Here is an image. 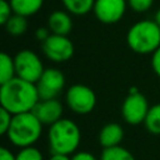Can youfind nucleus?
Masks as SVG:
<instances>
[{"instance_id":"1","label":"nucleus","mask_w":160,"mask_h":160,"mask_svg":"<svg viewBox=\"0 0 160 160\" xmlns=\"http://www.w3.org/2000/svg\"><path fill=\"white\" fill-rule=\"evenodd\" d=\"M40 100L35 82L26 81L18 76L0 84V104L1 108L12 115L31 111Z\"/></svg>"},{"instance_id":"2","label":"nucleus","mask_w":160,"mask_h":160,"mask_svg":"<svg viewBox=\"0 0 160 160\" xmlns=\"http://www.w3.org/2000/svg\"><path fill=\"white\" fill-rule=\"evenodd\" d=\"M81 132L75 121L61 118L49 126L48 142L51 154L72 155L80 145Z\"/></svg>"},{"instance_id":"3","label":"nucleus","mask_w":160,"mask_h":160,"mask_svg":"<svg viewBox=\"0 0 160 160\" xmlns=\"http://www.w3.org/2000/svg\"><path fill=\"white\" fill-rule=\"evenodd\" d=\"M42 124L32 111L12 115L10 128L8 130L9 141L16 148H26L34 145L41 136Z\"/></svg>"},{"instance_id":"4","label":"nucleus","mask_w":160,"mask_h":160,"mask_svg":"<svg viewBox=\"0 0 160 160\" xmlns=\"http://www.w3.org/2000/svg\"><path fill=\"white\" fill-rule=\"evenodd\" d=\"M126 44L136 54H152L160 46V26L155 20L136 21L128 30Z\"/></svg>"},{"instance_id":"5","label":"nucleus","mask_w":160,"mask_h":160,"mask_svg":"<svg viewBox=\"0 0 160 160\" xmlns=\"http://www.w3.org/2000/svg\"><path fill=\"white\" fill-rule=\"evenodd\" d=\"M14 62L16 76L35 84L45 70L39 55L29 49L18 51L14 56Z\"/></svg>"},{"instance_id":"6","label":"nucleus","mask_w":160,"mask_h":160,"mask_svg":"<svg viewBox=\"0 0 160 160\" xmlns=\"http://www.w3.org/2000/svg\"><path fill=\"white\" fill-rule=\"evenodd\" d=\"M65 102L72 112L86 115L94 110L96 105V95L89 86L84 84H74L66 90Z\"/></svg>"},{"instance_id":"7","label":"nucleus","mask_w":160,"mask_h":160,"mask_svg":"<svg viewBox=\"0 0 160 160\" xmlns=\"http://www.w3.org/2000/svg\"><path fill=\"white\" fill-rule=\"evenodd\" d=\"M41 50L44 55L54 62L68 61L75 51L74 44L68 36L55 34H50V36L41 42Z\"/></svg>"},{"instance_id":"8","label":"nucleus","mask_w":160,"mask_h":160,"mask_svg":"<svg viewBox=\"0 0 160 160\" xmlns=\"http://www.w3.org/2000/svg\"><path fill=\"white\" fill-rule=\"evenodd\" d=\"M150 106L146 98L140 92L128 94L121 105V115L129 125H139L144 122Z\"/></svg>"},{"instance_id":"9","label":"nucleus","mask_w":160,"mask_h":160,"mask_svg":"<svg viewBox=\"0 0 160 160\" xmlns=\"http://www.w3.org/2000/svg\"><path fill=\"white\" fill-rule=\"evenodd\" d=\"M65 76L62 71L55 68L45 69L40 79L36 81V88L40 99H56L65 88Z\"/></svg>"},{"instance_id":"10","label":"nucleus","mask_w":160,"mask_h":160,"mask_svg":"<svg viewBox=\"0 0 160 160\" xmlns=\"http://www.w3.org/2000/svg\"><path fill=\"white\" fill-rule=\"evenodd\" d=\"M126 8V0H95L92 12L100 22L115 24L124 18Z\"/></svg>"},{"instance_id":"11","label":"nucleus","mask_w":160,"mask_h":160,"mask_svg":"<svg viewBox=\"0 0 160 160\" xmlns=\"http://www.w3.org/2000/svg\"><path fill=\"white\" fill-rule=\"evenodd\" d=\"M42 125H52L62 118V104L56 99H40L31 110Z\"/></svg>"},{"instance_id":"12","label":"nucleus","mask_w":160,"mask_h":160,"mask_svg":"<svg viewBox=\"0 0 160 160\" xmlns=\"http://www.w3.org/2000/svg\"><path fill=\"white\" fill-rule=\"evenodd\" d=\"M71 14L66 10H55L48 18V28L51 34L68 36L72 30Z\"/></svg>"},{"instance_id":"13","label":"nucleus","mask_w":160,"mask_h":160,"mask_svg":"<svg viewBox=\"0 0 160 160\" xmlns=\"http://www.w3.org/2000/svg\"><path fill=\"white\" fill-rule=\"evenodd\" d=\"M98 139L102 149L118 146L124 139V129L118 122H108L100 129Z\"/></svg>"},{"instance_id":"14","label":"nucleus","mask_w":160,"mask_h":160,"mask_svg":"<svg viewBox=\"0 0 160 160\" xmlns=\"http://www.w3.org/2000/svg\"><path fill=\"white\" fill-rule=\"evenodd\" d=\"M14 14L22 15L25 18L35 15L44 4V0H9Z\"/></svg>"},{"instance_id":"15","label":"nucleus","mask_w":160,"mask_h":160,"mask_svg":"<svg viewBox=\"0 0 160 160\" xmlns=\"http://www.w3.org/2000/svg\"><path fill=\"white\" fill-rule=\"evenodd\" d=\"M61 2L65 10L69 11L71 15L82 16L92 11L95 0H61Z\"/></svg>"},{"instance_id":"16","label":"nucleus","mask_w":160,"mask_h":160,"mask_svg":"<svg viewBox=\"0 0 160 160\" xmlns=\"http://www.w3.org/2000/svg\"><path fill=\"white\" fill-rule=\"evenodd\" d=\"M28 18L22 16V15H18V14H12L11 18L6 21L5 30L9 35L11 36H21L26 32L28 30Z\"/></svg>"},{"instance_id":"17","label":"nucleus","mask_w":160,"mask_h":160,"mask_svg":"<svg viewBox=\"0 0 160 160\" xmlns=\"http://www.w3.org/2000/svg\"><path fill=\"white\" fill-rule=\"evenodd\" d=\"M16 76L14 58L6 52L0 54V84H4Z\"/></svg>"},{"instance_id":"18","label":"nucleus","mask_w":160,"mask_h":160,"mask_svg":"<svg viewBox=\"0 0 160 160\" xmlns=\"http://www.w3.org/2000/svg\"><path fill=\"white\" fill-rule=\"evenodd\" d=\"M144 126L149 132L160 135V102L150 106L144 120Z\"/></svg>"},{"instance_id":"19","label":"nucleus","mask_w":160,"mask_h":160,"mask_svg":"<svg viewBox=\"0 0 160 160\" xmlns=\"http://www.w3.org/2000/svg\"><path fill=\"white\" fill-rule=\"evenodd\" d=\"M100 160H135V158L128 149L118 145L102 149Z\"/></svg>"},{"instance_id":"20","label":"nucleus","mask_w":160,"mask_h":160,"mask_svg":"<svg viewBox=\"0 0 160 160\" xmlns=\"http://www.w3.org/2000/svg\"><path fill=\"white\" fill-rule=\"evenodd\" d=\"M15 155H16V160H44L42 152L34 145L20 148V150Z\"/></svg>"},{"instance_id":"21","label":"nucleus","mask_w":160,"mask_h":160,"mask_svg":"<svg viewBox=\"0 0 160 160\" xmlns=\"http://www.w3.org/2000/svg\"><path fill=\"white\" fill-rule=\"evenodd\" d=\"M126 1H128V6H130V9L134 10L135 12H145L154 4V0H126Z\"/></svg>"},{"instance_id":"22","label":"nucleus","mask_w":160,"mask_h":160,"mask_svg":"<svg viewBox=\"0 0 160 160\" xmlns=\"http://www.w3.org/2000/svg\"><path fill=\"white\" fill-rule=\"evenodd\" d=\"M12 120V114L8 110H5L4 108L0 109V134L1 135H6L8 130L10 128Z\"/></svg>"},{"instance_id":"23","label":"nucleus","mask_w":160,"mask_h":160,"mask_svg":"<svg viewBox=\"0 0 160 160\" xmlns=\"http://www.w3.org/2000/svg\"><path fill=\"white\" fill-rule=\"evenodd\" d=\"M12 14H14V11L11 9L10 2L8 0H0V24L5 25Z\"/></svg>"},{"instance_id":"24","label":"nucleus","mask_w":160,"mask_h":160,"mask_svg":"<svg viewBox=\"0 0 160 160\" xmlns=\"http://www.w3.org/2000/svg\"><path fill=\"white\" fill-rule=\"evenodd\" d=\"M151 66L154 72L160 78V46L151 54Z\"/></svg>"},{"instance_id":"25","label":"nucleus","mask_w":160,"mask_h":160,"mask_svg":"<svg viewBox=\"0 0 160 160\" xmlns=\"http://www.w3.org/2000/svg\"><path fill=\"white\" fill-rule=\"evenodd\" d=\"M71 160H98L94 154L89 151H78L74 152L71 156Z\"/></svg>"},{"instance_id":"26","label":"nucleus","mask_w":160,"mask_h":160,"mask_svg":"<svg viewBox=\"0 0 160 160\" xmlns=\"http://www.w3.org/2000/svg\"><path fill=\"white\" fill-rule=\"evenodd\" d=\"M50 34H51V32H50L49 28H39V29L35 31V38L42 42L44 40H46V39L50 36Z\"/></svg>"},{"instance_id":"27","label":"nucleus","mask_w":160,"mask_h":160,"mask_svg":"<svg viewBox=\"0 0 160 160\" xmlns=\"http://www.w3.org/2000/svg\"><path fill=\"white\" fill-rule=\"evenodd\" d=\"M0 160H16V155H14L9 149L2 146L0 149Z\"/></svg>"},{"instance_id":"28","label":"nucleus","mask_w":160,"mask_h":160,"mask_svg":"<svg viewBox=\"0 0 160 160\" xmlns=\"http://www.w3.org/2000/svg\"><path fill=\"white\" fill-rule=\"evenodd\" d=\"M49 160H71V158L69 155H64V154H51Z\"/></svg>"},{"instance_id":"29","label":"nucleus","mask_w":160,"mask_h":160,"mask_svg":"<svg viewBox=\"0 0 160 160\" xmlns=\"http://www.w3.org/2000/svg\"><path fill=\"white\" fill-rule=\"evenodd\" d=\"M154 20H155V21H156V24L160 26V9L155 12V18H154Z\"/></svg>"}]
</instances>
